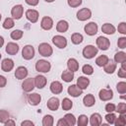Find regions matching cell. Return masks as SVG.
<instances>
[{"label": "cell", "mask_w": 126, "mask_h": 126, "mask_svg": "<svg viewBox=\"0 0 126 126\" xmlns=\"http://www.w3.org/2000/svg\"><path fill=\"white\" fill-rule=\"evenodd\" d=\"M68 28H69V24L64 20L59 21L56 25V30L58 32H67Z\"/></svg>", "instance_id": "cell-27"}, {"label": "cell", "mask_w": 126, "mask_h": 126, "mask_svg": "<svg viewBox=\"0 0 126 126\" xmlns=\"http://www.w3.org/2000/svg\"><path fill=\"white\" fill-rule=\"evenodd\" d=\"M67 3L70 7L75 8V7H78L82 4V0H67Z\"/></svg>", "instance_id": "cell-46"}, {"label": "cell", "mask_w": 126, "mask_h": 126, "mask_svg": "<svg viewBox=\"0 0 126 126\" xmlns=\"http://www.w3.org/2000/svg\"><path fill=\"white\" fill-rule=\"evenodd\" d=\"M28 76V69L24 66H20L15 71V77L18 80H23Z\"/></svg>", "instance_id": "cell-15"}, {"label": "cell", "mask_w": 126, "mask_h": 126, "mask_svg": "<svg viewBox=\"0 0 126 126\" xmlns=\"http://www.w3.org/2000/svg\"><path fill=\"white\" fill-rule=\"evenodd\" d=\"M40 100H41V96L37 93H33L29 95V102L32 105H37L40 102Z\"/></svg>", "instance_id": "cell-22"}, {"label": "cell", "mask_w": 126, "mask_h": 126, "mask_svg": "<svg viewBox=\"0 0 126 126\" xmlns=\"http://www.w3.org/2000/svg\"><path fill=\"white\" fill-rule=\"evenodd\" d=\"M67 92L71 96H74V97L80 96L83 94V90L81 88H79L77 85H71L70 87H68Z\"/></svg>", "instance_id": "cell-12"}, {"label": "cell", "mask_w": 126, "mask_h": 126, "mask_svg": "<svg viewBox=\"0 0 126 126\" xmlns=\"http://www.w3.org/2000/svg\"><path fill=\"white\" fill-rule=\"evenodd\" d=\"M22 56L26 60H31L34 56V48L32 45H26L24 46L22 50Z\"/></svg>", "instance_id": "cell-4"}, {"label": "cell", "mask_w": 126, "mask_h": 126, "mask_svg": "<svg viewBox=\"0 0 126 126\" xmlns=\"http://www.w3.org/2000/svg\"><path fill=\"white\" fill-rule=\"evenodd\" d=\"M118 77H120V78H125L126 77V69H124V68H119L118 69Z\"/></svg>", "instance_id": "cell-49"}, {"label": "cell", "mask_w": 126, "mask_h": 126, "mask_svg": "<svg viewBox=\"0 0 126 126\" xmlns=\"http://www.w3.org/2000/svg\"><path fill=\"white\" fill-rule=\"evenodd\" d=\"M40 27L45 30V31H48L50 30L52 27H53V21L50 17H43L41 22H40Z\"/></svg>", "instance_id": "cell-17"}, {"label": "cell", "mask_w": 126, "mask_h": 126, "mask_svg": "<svg viewBox=\"0 0 126 126\" xmlns=\"http://www.w3.org/2000/svg\"><path fill=\"white\" fill-rule=\"evenodd\" d=\"M115 118H116V115L112 112H108L106 115H105V120L109 123V124H114V121H115Z\"/></svg>", "instance_id": "cell-44"}, {"label": "cell", "mask_w": 126, "mask_h": 126, "mask_svg": "<svg viewBox=\"0 0 126 126\" xmlns=\"http://www.w3.org/2000/svg\"><path fill=\"white\" fill-rule=\"evenodd\" d=\"M115 111H117L120 114H125L126 113V103L125 102L118 103L117 107H115Z\"/></svg>", "instance_id": "cell-42"}, {"label": "cell", "mask_w": 126, "mask_h": 126, "mask_svg": "<svg viewBox=\"0 0 126 126\" xmlns=\"http://www.w3.org/2000/svg\"><path fill=\"white\" fill-rule=\"evenodd\" d=\"M0 59H1V54H0Z\"/></svg>", "instance_id": "cell-58"}, {"label": "cell", "mask_w": 126, "mask_h": 126, "mask_svg": "<svg viewBox=\"0 0 126 126\" xmlns=\"http://www.w3.org/2000/svg\"><path fill=\"white\" fill-rule=\"evenodd\" d=\"M23 13H24V7L22 5H16L12 8L11 10V15L13 16L14 19L16 20H19L22 18L23 16Z\"/></svg>", "instance_id": "cell-10"}, {"label": "cell", "mask_w": 126, "mask_h": 126, "mask_svg": "<svg viewBox=\"0 0 126 126\" xmlns=\"http://www.w3.org/2000/svg\"><path fill=\"white\" fill-rule=\"evenodd\" d=\"M15 26V23H14V20L12 18H6L4 23H3V28L6 29V30H9V29H12L13 27Z\"/></svg>", "instance_id": "cell-38"}, {"label": "cell", "mask_w": 126, "mask_h": 126, "mask_svg": "<svg viewBox=\"0 0 126 126\" xmlns=\"http://www.w3.org/2000/svg\"><path fill=\"white\" fill-rule=\"evenodd\" d=\"M92 17V12L89 8H83L78 11L77 13V19L79 21H87Z\"/></svg>", "instance_id": "cell-5"}, {"label": "cell", "mask_w": 126, "mask_h": 126, "mask_svg": "<svg viewBox=\"0 0 126 126\" xmlns=\"http://www.w3.org/2000/svg\"><path fill=\"white\" fill-rule=\"evenodd\" d=\"M97 51H98L97 48L94 47V45H87L83 49V56L87 59H91L97 54Z\"/></svg>", "instance_id": "cell-3"}, {"label": "cell", "mask_w": 126, "mask_h": 126, "mask_svg": "<svg viewBox=\"0 0 126 126\" xmlns=\"http://www.w3.org/2000/svg\"><path fill=\"white\" fill-rule=\"evenodd\" d=\"M23 34H24V32L21 30H15L11 32V38L14 39V40H18V39L22 38Z\"/></svg>", "instance_id": "cell-39"}, {"label": "cell", "mask_w": 126, "mask_h": 126, "mask_svg": "<svg viewBox=\"0 0 126 126\" xmlns=\"http://www.w3.org/2000/svg\"><path fill=\"white\" fill-rule=\"evenodd\" d=\"M3 44H4V38L0 35V48L2 47V45H3Z\"/></svg>", "instance_id": "cell-55"}, {"label": "cell", "mask_w": 126, "mask_h": 126, "mask_svg": "<svg viewBox=\"0 0 126 126\" xmlns=\"http://www.w3.org/2000/svg\"><path fill=\"white\" fill-rule=\"evenodd\" d=\"M44 1H46V2H49V3H51V2H53L54 0H44Z\"/></svg>", "instance_id": "cell-56"}, {"label": "cell", "mask_w": 126, "mask_h": 126, "mask_svg": "<svg viewBox=\"0 0 126 126\" xmlns=\"http://www.w3.org/2000/svg\"><path fill=\"white\" fill-rule=\"evenodd\" d=\"M1 68L4 72H10L14 68V61L10 58H5L1 63Z\"/></svg>", "instance_id": "cell-14"}, {"label": "cell", "mask_w": 126, "mask_h": 126, "mask_svg": "<svg viewBox=\"0 0 126 126\" xmlns=\"http://www.w3.org/2000/svg\"><path fill=\"white\" fill-rule=\"evenodd\" d=\"M33 88H34V81H33L32 78H28V79H26V80L23 82V84H22V89H23L24 92H26V93L32 92V91L33 90Z\"/></svg>", "instance_id": "cell-9"}, {"label": "cell", "mask_w": 126, "mask_h": 126, "mask_svg": "<svg viewBox=\"0 0 126 126\" xmlns=\"http://www.w3.org/2000/svg\"><path fill=\"white\" fill-rule=\"evenodd\" d=\"M61 105H62L63 110H70L73 106V101L71 99H69L68 97H65V98H63Z\"/></svg>", "instance_id": "cell-32"}, {"label": "cell", "mask_w": 126, "mask_h": 126, "mask_svg": "<svg viewBox=\"0 0 126 126\" xmlns=\"http://www.w3.org/2000/svg\"><path fill=\"white\" fill-rule=\"evenodd\" d=\"M117 45H118V47L121 48V49L126 48V37H125V36L119 37V38H118V41H117Z\"/></svg>", "instance_id": "cell-45"}, {"label": "cell", "mask_w": 126, "mask_h": 126, "mask_svg": "<svg viewBox=\"0 0 126 126\" xmlns=\"http://www.w3.org/2000/svg\"><path fill=\"white\" fill-rule=\"evenodd\" d=\"M82 71H83V73H84L85 75H92V74L94 73V68H93L91 65L87 64V65H84V66H83Z\"/></svg>", "instance_id": "cell-43"}, {"label": "cell", "mask_w": 126, "mask_h": 126, "mask_svg": "<svg viewBox=\"0 0 126 126\" xmlns=\"http://www.w3.org/2000/svg\"><path fill=\"white\" fill-rule=\"evenodd\" d=\"M71 41L74 44H80L83 41V35L81 33H79V32H75L71 36Z\"/></svg>", "instance_id": "cell-33"}, {"label": "cell", "mask_w": 126, "mask_h": 126, "mask_svg": "<svg viewBox=\"0 0 126 126\" xmlns=\"http://www.w3.org/2000/svg\"><path fill=\"white\" fill-rule=\"evenodd\" d=\"M57 125H58V126H68V123H67V121H66L64 118H61L60 120H58Z\"/></svg>", "instance_id": "cell-52"}, {"label": "cell", "mask_w": 126, "mask_h": 126, "mask_svg": "<svg viewBox=\"0 0 126 126\" xmlns=\"http://www.w3.org/2000/svg\"><path fill=\"white\" fill-rule=\"evenodd\" d=\"M115 104L114 103H107L105 105V111L106 112H113L115 111Z\"/></svg>", "instance_id": "cell-48"}, {"label": "cell", "mask_w": 126, "mask_h": 126, "mask_svg": "<svg viewBox=\"0 0 126 126\" xmlns=\"http://www.w3.org/2000/svg\"><path fill=\"white\" fill-rule=\"evenodd\" d=\"M26 17H27V19H28L31 23H36L37 20H38V12H37L36 10H33V9L27 10V12H26Z\"/></svg>", "instance_id": "cell-13"}, {"label": "cell", "mask_w": 126, "mask_h": 126, "mask_svg": "<svg viewBox=\"0 0 126 126\" xmlns=\"http://www.w3.org/2000/svg\"><path fill=\"white\" fill-rule=\"evenodd\" d=\"M99 99L102 101H107L110 100L113 97V92L112 90H107V89H101L98 93Z\"/></svg>", "instance_id": "cell-6"}, {"label": "cell", "mask_w": 126, "mask_h": 126, "mask_svg": "<svg viewBox=\"0 0 126 126\" xmlns=\"http://www.w3.org/2000/svg\"><path fill=\"white\" fill-rule=\"evenodd\" d=\"M33 81H34V86L37 88V89H42V88H44L45 87V85H46V78L44 77V76H42V75H38V76H36L34 79H33Z\"/></svg>", "instance_id": "cell-19"}, {"label": "cell", "mask_w": 126, "mask_h": 126, "mask_svg": "<svg viewBox=\"0 0 126 126\" xmlns=\"http://www.w3.org/2000/svg\"><path fill=\"white\" fill-rule=\"evenodd\" d=\"M53 122H54L53 117L51 115H48V114L45 115L43 117V119H42V125L43 126H52L53 125Z\"/></svg>", "instance_id": "cell-35"}, {"label": "cell", "mask_w": 126, "mask_h": 126, "mask_svg": "<svg viewBox=\"0 0 126 126\" xmlns=\"http://www.w3.org/2000/svg\"><path fill=\"white\" fill-rule=\"evenodd\" d=\"M116 89H117V92L121 94H125L126 93V83L125 82H119L116 86Z\"/></svg>", "instance_id": "cell-41"}, {"label": "cell", "mask_w": 126, "mask_h": 126, "mask_svg": "<svg viewBox=\"0 0 126 126\" xmlns=\"http://www.w3.org/2000/svg\"><path fill=\"white\" fill-rule=\"evenodd\" d=\"M96 45L101 50H107L110 45V41L108 38H106L104 36H98L96 38Z\"/></svg>", "instance_id": "cell-7"}, {"label": "cell", "mask_w": 126, "mask_h": 126, "mask_svg": "<svg viewBox=\"0 0 126 126\" xmlns=\"http://www.w3.org/2000/svg\"><path fill=\"white\" fill-rule=\"evenodd\" d=\"M50 91L52 94H61L62 91H63V86L60 82L58 81H53L51 84H50Z\"/></svg>", "instance_id": "cell-16"}, {"label": "cell", "mask_w": 126, "mask_h": 126, "mask_svg": "<svg viewBox=\"0 0 126 126\" xmlns=\"http://www.w3.org/2000/svg\"><path fill=\"white\" fill-rule=\"evenodd\" d=\"M103 67H104V72L106 74H112L116 70V63H114L112 61H108Z\"/></svg>", "instance_id": "cell-29"}, {"label": "cell", "mask_w": 126, "mask_h": 126, "mask_svg": "<svg viewBox=\"0 0 126 126\" xmlns=\"http://www.w3.org/2000/svg\"><path fill=\"white\" fill-rule=\"evenodd\" d=\"M19 51V45L15 42H8L6 45V52L10 55H15Z\"/></svg>", "instance_id": "cell-18"}, {"label": "cell", "mask_w": 126, "mask_h": 126, "mask_svg": "<svg viewBox=\"0 0 126 126\" xmlns=\"http://www.w3.org/2000/svg\"><path fill=\"white\" fill-rule=\"evenodd\" d=\"M83 102H84V105L85 106L91 107V106H93L95 103V98H94V96L92 94H87V95L84 96Z\"/></svg>", "instance_id": "cell-21"}, {"label": "cell", "mask_w": 126, "mask_h": 126, "mask_svg": "<svg viewBox=\"0 0 126 126\" xmlns=\"http://www.w3.org/2000/svg\"><path fill=\"white\" fill-rule=\"evenodd\" d=\"M25 1L28 5H31V6H36L38 4V0H25Z\"/></svg>", "instance_id": "cell-51"}, {"label": "cell", "mask_w": 126, "mask_h": 126, "mask_svg": "<svg viewBox=\"0 0 126 126\" xmlns=\"http://www.w3.org/2000/svg\"><path fill=\"white\" fill-rule=\"evenodd\" d=\"M84 30L88 35H94L97 32V25L94 22H91L85 26Z\"/></svg>", "instance_id": "cell-11"}, {"label": "cell", "mask_w": 126, "mask_h": 126, "mask_svg": "<svg viewBox=\"0 0 126 126\" xmlns=\"http://www.w3.org/2000/svg\"><path fill=\"white\" fill-rule=\"evenodd\" d=\"M50 68H51V65L48 61L46 60H37L36 63H35V69L36 71L38 72H41V73H47L50 71Z\"/></svg>", "instance_id": "cell-1"}, {"label": "cell", "mask_w": 126, "mask_h": 126, "mask_svg": "<svg viewBox=\"0 0 126 126\" xmlns=\"http://www.w3.org/2000/svg\"><path fill=\"white\" fill-rule=\"evenodd\" d=\"M61 78L64 82L66 83H69V82H72L73 79H74V72L70 71V70H65L62 72L61 74Z\"/></svg>", "instance_id": "cell-24"}, {"label": "cell", "mask_w": 126, "mask_h": 126, "mask_svg": "<svg viewBox=\"0 0 126 126\" xmlns=\"http://www.w3.org/2000/svg\"><path fill=\"white\" fill-rule=\"evenodd\" d=\"M114 61L116 63H122L126 61V53L123 51H119L117 53H115L114 55Z\"/></svg>", "instance_id": "cell-30"}, {"label": "cell", "mask_w": 126, "mask_h": 126, "mask_svg": "<svg viewBox=\"0 0 126 126\" xmlns=\"http://www.w3.org/2000/svg\"><path fill=\"white\" fill-rule=\"evenodd\" d=\"M108 61H109V59H108V57H107L106 55H100V56H98V57L95 59V64H96L97 66H99V67H102V66H104Z\"/></svg>", "instance_id": "cell-31"}, {"label": "cell", "mask_w": 126, "mask_h": 126, "mask_svg": "<svg viewBox=\"0 0 126 126\" xmlns=\"http://www.w3.org/2000/svg\"><path fill=\"white\" fill-rule=\"evenodd\" d=\"M22 126H33V122L32 121H29V120H26V121H23L21 123Z\"/></svg>", "instance_id": "cell-53"}, {"label": "cell", "mask_w": 126, "mask_h": 126, "mask_svg": "<svg viewBox=\"0 0 126 126\" xmlns=\"http://www.w3.org/2000/svg\"><path fill=\"white\" fill-rule=\"evenodd\" d=\"M101 121H102L101 116L98 113H94L90 117V123L92 126H98L101 124Z\"/></svg>", "instance_id": "cell-23"}, {"label": "cell", "mask_w": 126, "mask_h": 126, "mask_svg": "<svg viewBox=\"0 0 126 126\" xmlns=\"http://www.w3.org/2000/svg\"><path fill=\"white\" fill-rule=\"evenodd\" d=\"M10 117V114L7 110H4V109H0V123H5Z\"/></svg>", "instance_id": "cell-37"}, {"label": "cell", "mask_w": 126, "mask_h": 126, "mask_svg": "<svg viewBox=\"0 0 126 126\" xmlns=\"http://www.w3.org/2000/svg\"><path fill=\"white\" fill-rule=\"evenodd\" d=\"M4 124H5L6 126H10V125H11V126H14V125H15V121H14V120H11V119L9 118Z\"/></svg>", "instance_id": "cell-54"}, {"label": "cell", "mask_w": 126, "mask_h": 126, "mask_svg": "<svg viewBox=\"0 0 126 126\" xmlns=\"http://www.w3.org/2000/svg\"><path fill=\"white\" fill-rule=\"evenodd\" d=\"M67 67H68V69H69L70 71L76 72V71H78V69H79V63H78V61H77L76 59L70 58V59L67 61Z\"/></svg>", "instance_id": "cell-26"}, {"label": "cell", "mask_w": 126, "mask_h": 126, "mask_svg": "<svg viewBox=\"0 0 126 126\" xmlns=\"http://www.w3.org/2000/svg\"><path fill=\"white\" fill-rule=\"evenodd\" d=\"M101 31L102 32H104L105 34H113L115 32V28L113 25L109 24V23H106V24H103L102 27H101Z\"/></svg>", "instance_id": "cell-25"}, {"label": "cell", "mask_w": 126, "mask_h": 126, "mask_svg": "<svg viewBox=\"0 0 126 126\" xmlns=\"http://www.w3.org/2000/svg\"><path fill=\"white\" fill-rule=\"evenodd\" d=\"M47 107L52 111L57 110L59 107V99L57 97H50L47 100Z\"/></svg>", "instance_id": "cell-20"}, {"label": "cell", "mask_w": 126, "mask_h": 126, "mask_svg": "<svg viewBox=\"0 0 126 126\" xmlns=\"http://www.w3.org/2000/svg\"><path fill=\"white\" fill-rule=\"evenodd\" d=\"M38 52L41 56L43 57H49L52 55V47L48 44V43H45V42H42L38 45Z\"/></svg>", "instance_id": "cell-2"}, {"label": "cell", "mask_w": 126, "mask_h": 126, "mask_svg": "<svg viewBox=\"0 0 126 126\" xmlns=\"http://www.w3.org/2000/svg\"><path fill=\"white\" fill-rule=\"evenodd\" d=\"M88 122H89V119H88V116H87V115H85V114H81V115L78 117V121H77V123H78L79 126H87Z\"/></svg>", "instance_id": "cell-36"}, {"label": "cell", "mask_w": 126, "mask_h": 126, "mask_svg": "<svg viewBox=\"0 0 126 126\" xmlns=\"http://www.w3.org/2000/svg\"><path fill=\"white\" fill-rule=\"evenodd\" d=\"M114 124L116 126H124V125H126V117H125V114H120V116H118V118H115Z\"/></svg>", "instance_id": "cell-34"}, {"label": "cell", "mask_w": 126, "mask_h": 126, "mask_svg": "<svg viewBox=\"0 0 126 126\" xmlns=\"http://www.w3.org/2000/svg\"><path fill=\"white\" fill-rule=\"evenodd\" d=\"M64 119L67 121L68 125L73 126V125H75V123H76V118H75V116H74L73 114H71V113H67V114H65Z\"/></svg>", "instance_id": "cell-40"}, {"label": "cell", "mask_w": 126, "mask_h": 126, "mask_svg": "<svg viewBox=\"0 0 126 126\" xmlns=\"http://www.w3.org/2000/svg\"><path fill=\"white\" fill-rule=\"evenodd\" d=\"M52 42L58 48H65L67 45V39L62 35H55L52 38Z\"/></svg>", "instance_id": "cell-8"}, {"label": "cell", "mask_w": 126, "mask_h": 126, "mask_svg": "<svg viewBox=\"0 0 126 126\" xmlns=\"http://www.w3.org/2000/svg\"><path fill=\"white\" fill-rule=\"evenodd\" d=\"M6 84H7V79H6L4 76L0 75V88L5 87V86H6Z\"/></svg>", "instance_id": "cell-50"}, {"label": "cell", "mask_w": 126, "mask_h": 126, "mask_svg": "<svg viewBox=\"0 0 126 126\" xmlns=\"http://www.w3.org/2000/svg\"><path fill=\"white\" fill-rule=\"evenodd\" d=\"M118 32L122 34H125L126 33V23L125 22H122L118 25Z\"/></svg>", "instance_id": "cell-47"}, {"label": "cell", "mask_w": 126, "mask_h": 126, "mask_svg": "<svg viewBox=\"0 0 126 126\" xmlns=\"http://www.w3.org/2000/svg\"><path fill=\"white\" fill-rule=\"evenodd\" d=\"M89 84H90V80L86 77H79L78 80H77V86L79 88H81L82 90L87 89Z\"/></svg>", "instance_id": "cell-28"}, {"label": "cell", "mask_w": 126, "mask_h": 126, "mask_svg": "<svg viewBox=\"0 0 126 126\" xmlns=\"http://www.w3.org/2000/svg\"><path fill=\"white\" fill-rule=\"evenodd\" d=\"M1 18H2V16H1V14H0V21H1Z\"/></svg>", "instance_id": "cell-57"}]
</instances>
